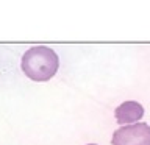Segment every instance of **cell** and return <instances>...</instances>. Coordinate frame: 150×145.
<instances>
[{"label": "cell", "mask_w": 150, "mask_h": 145, "mask_svg": "<svg viewBox=\"0 0 150 145\" xmlns=\"http://www.w3.org/2000/svg\"><path fill=\"white\" fill-rule=\"evenodd\" d=\"M116 120L119 125H130V123H138V120H141L144 117V108L138 101H124L122 105H119L114 111Z\"/></svg>", "instance_id": "3957f363"}, {"label": "cell", "mask_w": 150, "mask_h": 145, "mask_svg": "<svg viewBox=\"0 0 150 145\" xmlns=\"http://www.w3.org/2000/svg\"><path fill=\"white\" fill-rule=\"evenodd\" d=\"M21 67L22 72L33 81H47L55 77L59 67V58L50 47L36 45L23 53Z\"/></svg>", "instance_id": "6da1fadb"}, {"label": "cell", "mask_w": 150, "mask_h": 145, "mask_svg": "<svg viewBox=\"0 0 150 145\" xmlns=\"http://www.w3.org/2000/svg\"><path fill=\"white\" fill-rule=\"evenodd\" d=\"M112 145H150V125L138 122L125 125L114 131L111 139Z\"/></svg>", "instance_id": "7a4b0ae2"}, {"label": "cell", "mask_w": 150, "mask_h": 145, "mask_svg": "<svg viewBox=\"0 0 150 145\" xmlns=\"http://www.w3.org/2000/svg\"><path fill=\"white\" fill-rule=\"evenodd\" d=\"M88 145H97V144H88Z\"/></svg>", "instance_id": "277c9868"}]
</instances>
